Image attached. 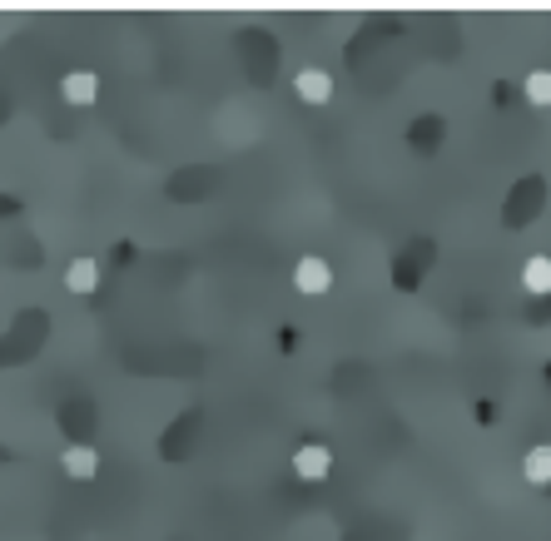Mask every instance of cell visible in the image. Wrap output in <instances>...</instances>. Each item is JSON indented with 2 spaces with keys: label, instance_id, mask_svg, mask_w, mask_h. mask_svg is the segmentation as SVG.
I'll list each match as a JSON object with an SVG mask.
<instances>
[{
  "label": "cell",
  "instance_id": "cell-1",
  "mask_svg": "<svg viewBox=\"0 0 551 541\" xmlns=\"http://www.w3.org/2000/svg\"><path fill=\"white\" fill-rule=\"evenodd\" d=\"M333 472V452L323 447V442H303L298 452H293V477L298 482H323Z\"/></svg>",
  "mask_w": 551,
  "mask_h": 541
},
{
  "label": "cell",
  "instance_id": "cell-2",
  "mask_svg": "<svg viewBox=\"0 0 551 541\" xmlns=\"http://www.w3.org/2000/svg\"><path fill=\"white\" fill-rule=\"evenodd\" d=\"M293 288H298V293H328V288H333V269L308 254V259H298V269H293Z\"/></svg>",
  "mask_w": 551,
  "mask_h": 541
},
{
  "label": "cell",
  "instance_id": "cell-3",
  "mask_svg": "<svg viewBox=\"0 0 551 541\" xmlns=\"http://www.w3.org/2000/svg\"><path fill=\"white\" fill-rule=\"evenodd\" d=\"M293 85H298V100H303V105H323V100L333 95V75L318 70V65H303Z\"/></svg>",
  "mask_w": 551,
  "mask_h": 541
},
{
  "label": "cell",
  "instance_id": "cell-4",
  "mask_svg": "<svg viewBox=\"0 0 551 541\" xmlns=\"http://www.w3.org/2000/svg\"><path fill=\"white\" fill-rule=\"evenodd\" d=\"M60 95H65L70 105H95V95H100V75H95V70H70V75L60 80Z\"/></svg>",
  "mask_w": 551,
  "mask_h": 541
},
{
  "label": "cell",
  "instance_id": "cell-5",
  "mask_svg": "<svg viewBox=\"0 0 551 541\" xmlns=\"http://www.w3.org/2000/svg\"><path fill=\"white\" fill-rule=\"evenodd\" d=\"M60 462H65V477H75V482H90V477L100 472V452L85 447V442H70Z\"/></svg>",
  "mask_w": 551,
  "mask_h": 541
},
{
  "label": "cell",
  "instance_id": "cell-6",
  "mask_svg": "<svg viewBox=\"0 0 551 541\" xmlns=\"http://www.w3.org/2000/svg\"><path fill=\"white\" fill-rule=\"evenodd\" d=\"M65 288H70V293H95V288H100V264H95V259H70Z\"/></svg>",
  "mask_w": 551,
  "mask_h": 541
},
{
  "label": "cell",
  "instance_id": "cell-7",
  "mask_svg": "<svg viewBox=\"0 0 551 541\" xmlns=\"http://www.w3.org/2000/svg\"><path fill=\"white\" fill-rule=\"evenodd\" d=\"M522 472H527V482H532V487H551V442H542V447H532V452H527Z\"/></svg>",
  "mask_w": 551,
  "mask_h": 541
},
{
  "label": "cell",
  "instance_id": "cell-8",
  "mask_svg": "<svg viewBox=\"0 0 551 541\" xmlns=\"http://www.w3.org/2000/svg\"><path fill=\"white\" fill-rule=\"evenodd\" d=\"M522 283H527V293H551V254H537V259H527V269H522Z\"/></svg>",
  "mask_w": 551,
  "mask_h": 541
},
{
  "label": "cell",
  "instance_id": "cell-9",
  "mask_svg": "<svg viewBox=\"0 0 551 541\" xmlns=\"http://www.w3.org/2000/svg\"><path fill=\"white\" fill-rule=\"evenodd\" d=\"M527 100L537 110H551V70H532L527 75Z\"/></svg>",
  "mask_w": 551,
  "mask_h": 541
}]
</instances>
